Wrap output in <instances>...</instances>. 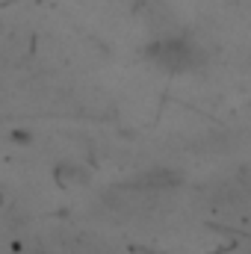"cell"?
Instances as JSON below:
<instances>
[{
	"label": "cell",
	"mask_w": 251,
	"mask_h": 254,
	"mask_svg": "<svg viewBox=\"0 0 251 254\" xmlns=\"http://www.w3.org/2000/svg\"><path fill=\"white\" fill-rule=\"evenodd\" d=\"M148 54H151V63L166 68V71H187V68L201 63V54L192 48V42L189 39H181V36L157 39Z\"/></svg>",
	"instance_id": "6da1fadb"
}]
</instances>
